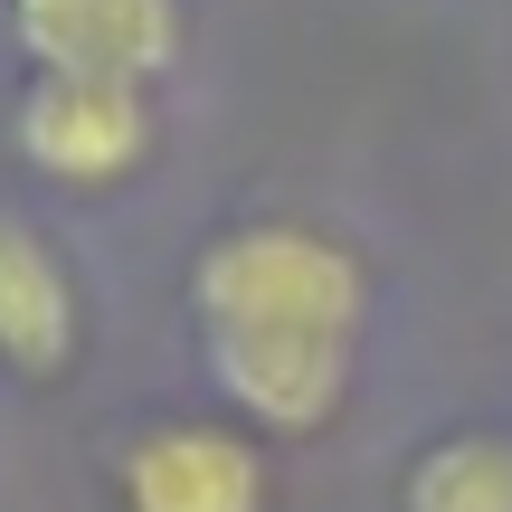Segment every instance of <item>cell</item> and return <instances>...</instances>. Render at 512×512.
I'll return each mask as SVG.
<instances>
[{
    "mask_svg": "<svg viewBox=\"0 0 512 512\" xmlns=\"http://www.w3.org/2000/svg\"><path fill=\"white\" fill-rule=\"evenodd\" d=\"M0 361L19 380H57L76 361V285L67 256L38 238L29 219L0 209Z\"/></svg>",
    "mask_w": 512,
    "mask_h": 512,
    "instance_id": "5b68a950",
    "label": "cell"
},
{
    "mask_svg": "<svg viewBox=\"0 0 512 512\" xmlns=\"http://www.w3.org/2000/svg\"><path fill=\"white\" fill-rule=\"evenodd\" d=\"M19 48L38 76H114V86H152L181 57V0H10Z\"/></svg>",
    "mask_w": 512,
    "mask_h": 512,
    "instance_id": "277c9868",
    "label": "cell"
},
{
    "mask_svg": "<svg viewBox=\"0 0 512 512\" xmlns=\"http://www.w3.org/2000/svg\"><path fill=\"white\" fill-rule=\"evenodd\" d=\"M124 512H275L266 446L228 418H162L114 465Z\"/></svg>",
    "mask_w": 512,
    "mask_h": 512,
    "instance_id": "3957f363",
    "label": "cell"
},
{
    "mask_svg": "<svg viewBox=\"0 0 512 512\" xmlns=\"http://www.w3.org/2000/svg\"><path fill=\"white\" fill-rule=\"evenodd\" d=\"M190 313L209 351H361L370 275L304 219H247L200 247Z\"/></svg>",
    "mask_w": 512,
    "mask_h": 512,
    "instance_id": "6da1fadb",
    "label": "cell"
},
{
    "mask_svg": "<svg viewBox=\"0 0 512 512\" xmlns=\"http://www.w3.org/2000/svg\"><path fill=\"white\" fill-rule=\"evenodd\" d=\"M399 512H512V437H437L399 484Z\"/></svg>",
    "mask_w": 512,
    "mask_h": 512,
    "instance_id": "8992f818",
    "label": "cell"
},
{
    "mask_svg": "<svg viewBox=\"0 0 512 512\" xmlns=\"http://www.w3.org/2000/svg\"><path fill=\"white\" fill-rule=\"evenodd\" d=\"M10 133L29 152V171H48L67 190H105L152 152V95L114 86V76H29Z\"/></svg>",
    "mask_w": 512,
    "mask_h": 512,
    "instance_id": "7a4b0ae2",
    "label": "cell"
}]
</instances>
